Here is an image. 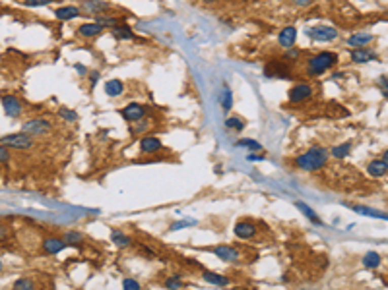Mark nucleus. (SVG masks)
Instances as JSON below:
<instances>
[{"mask_svg": "<svg viewBox=\"0 0 388 290\" xmlns=\"http://www.w3.org/2000/svg\"><path fill=\"white\" fill-rule=\"evenodd\" d=\"M266 77H291L289 66L286 62H270L264 70Z\"/></svg>", "mask_w": 388, "mask_h": 290, "instance_id": "nucleus-13", "label": "nucleus"}, {"mask_svg": "<svg viewBox=\"0 0 388 290\" xmlns=\"http://www.w3.org/2000/svg\"><path fill=\"white\" fill-rule=\"evenodd\" d=\"M51 130H53V124L47 118H31L27 122H23L22 126L23 134H27L31 138H43L47 134H51Z\"/></svg>", "mask_w": 388, "mask_h": 290, "instance_id": "nucleus-4", "label": "nucleus"}, {"mask_svg": "<svg viewBox=\"0 0 388 290\" xmlns=\"http://www.w3.org/2000/svg\"><path fill=\"white\" fill-rule=\"evenodd\" d=\"M163 286H165L167 290H181L183 286H185V280L181 279L179 275H173V277H167L165 282H163Z\"/></svg>", "mask_w": 388, "mask_h": 290, "instance_id": "nucleus-30", "label": "nucleus"}, {"mask_svg": "<svg viewBox=\"0 0 388 290\" xmlns=\"http://www.w3.org/2000/svg\"><path fill=\"white\" fill-rule=\"evenodd\" d=\"M122 91H124V84H122L121 79H109L105 84V93L109 97H119L122 95Z\"/></svg>", "mask_w": 388, "mask_h": 290, "instance_id": "nucleus-25", "label": "nucleus"}, {"mask_svg": "<svg viewBox=\"0 0 388 290\" xmlns=\"http://www.w3.org/2000/svg\"><path fill=\"white\" fill-rule=\"evenodd\" d=\"M289 103H303L312 97V87L309 84H297L289 89Z\"/></svg>", "mask_w": 388, "mask_h": 290, "instance_id": "nucleus-10", "label": "nucleus"}, {"mask_svg": "<svg viewBox=\"0 0 388 290\" xmlns=\"http://www.w3.org/2000/svg\"><path fill=\"white\" fill-rule=\"evenodd\" d=\"M101 33H103V27H101L99 23H95V22L84 23V25H80V27H78V35H80V37H86V39H91V37H99Z\"/></svg>", "mask_w": 388, "mask_h": 290, "instance_id": "nucleus-17", "label": "nucleus"}, {"mask_svg": "<svg viewBox=\"0 0 388 290\" xmlns=\"http://www.w3.org/2000/svg\"><path fill=\"white\" fill-rule=\"evenodd\" d=\"M338 64V54L330 53V51H324L314 56H310L309 62H307V74L309 75H322L324 72H328L330 68Z\"/></svg>", "mask_w": 388, "mask_h": 290, "instance_id": "nucleus-2", "label": "nucleus"}, {"mask_svg": "<svg viewBox=\"0 0 388 290\" xmlns=\"http://www.w3.org/2000/svg\"><path fill=\"white\" fill-rule=\"evenodd\" d=\"M119 22H121L119 18H115V16H105V14H103V16H97V18H95V23H99L103 29H105V27H111V29H113V27L121 25Z\"/></svg>", "mask_w": 388, "mask_h": 290, "instance_id": "nucleus-29", "label": "nucleus"}, {"mask_svg": "<svg viewBox=\"0 0 388 290\" xmlns=\"http://www.w3.org/2000/svg\"><path fill=\"white\" fill-rule=\"evenodd\" d=\"M74 68H76V72H78L80 75H86V74H88V68H86L84 64H74Z\"/></svg>", "mask_w": 388, "mask_h": 290, "instance_id": "nucleus-46", "label": "nucleus"}, {"mask_svg": "<svg viewBox=\"0 0 388 290\" xmlns=\"http://www.w3.org/2000/svg\"><path fill=\"white\" fill-rule=\"evenodd\" d=\"M246 161H251V162L264 161V157H262V155H256V153H249V157H246Z\"/></svg>", "mask_w": 388, "mask_h": 290, "instance_id": "nucleus-45", "label": "nucleus"}, {"mask_svg": "<svg viewBox=\"0 0 388 290\" xmlns=\"http://www.w3.org/2000/svg\"><path fill=\"white\" fill-rule=\"evenodd\" d=\"M107 8H109V6H107L105 2H97V0H88V4H86V12H88V14H93L95 18H97V16H103V14L107 12Z\"/></svg>", "mask_w": 388, "mask_h": 290, "instance_id": "nucleus-26", "label": "nucleus"}, {"mask_svg": "<svg viewBox=\"0 0 388 290\" xmlns=\"http://www.w3.org/2000/svg\"><path fill=\"white\" fill-rule=\"evenodd\" d=\"M295 207H297V209H299L301 213H303V215H305V217H307V219H309V221H310V223H312V225H319V226L324 225V223H322V219H321V217L316 215V213H314V211H312V209H310V207H309V205H307V203H305V201H297V203H295Z\"/></svg>", "mask_w": 388, "mask_h": 290, "instance_id": "nucleus-22", "label": "nucleus"}, {"mask_svg": "<svg viewBox=\"0 0 388 290\" xmlns=\"http://www.w3.org/2000/svg\"><path fill=\"white\" fill-rule=\"evenodd\" d=\"M111 35L117 39V41H130V39L134 37L132 29L126 27V25H117V27H113Z\"/></svg>", "mask_w": 388, "mask_h": 290, "instance_id": "nucleus-23", "label": "nucleus"}, {"mask_svg": "<svg viewBox=\"0 0 388 290\" xmlns=\"http://www.w3.org/2000/svg\"><path fill=\"white\" fill-rule=\"evenodd\" d=\"M2 269H4V263H2V259H0V273H2Z\"/></svg>", "mask_w": 388, "mask_h": 290, "instance_id": "nucleus-50", "label": "nucleus"}, {"mask_svg": "<svg viewBox=\"0 0 388 290\" xmlns=\"http://www.w3.org/2000/svg\"><path fill=\"white\" fill-rule=\"evenodd\" d=\"M235 236L241 238V240H253L256 236V226L253 223H246V221H239L235 225Z\"/></svg>", "mask_w": 388, "mask_h": 290, "instance_id": "nucleus-14", "label": "nucleus"}, {"mask_svg": "<svg viewBox=\"0 0 388 290\" xmlns=\"http://www.w3.org/2000/svg\"><path fill=\"white\" fill-rule=\"evenodd\" d=\"M0 143L6 145L8 149H16V151H29L35 145V138L23 134V132H18V134H8V136H2L0 138Z\"/></svg>", "mask_w": 388, "mask_h": 290, "instance_id": "nucleus-3", "label": "nucleus"}, {"mask_svg": "<svg viewBox=\"0 0 388 290\" xmlns=\"http://www.w3.org/2000/svg\"><path fill=\"white\" fill-rule=\"evenodd\" d=\"M12 290H35V282L31 279H27V277H22V279H18L14 282Z\"/></svg>", "mask_w": 388, "mask_h": 290, "instance_id": "nucleus-33", "label": "nucleus"}, {"mask_svg": "<svg viewBox=\"0 0 388 290\" xmlns=\"http://www.w3.org/2000/svg\"><path fill=\"white\" fill-rule=\"evenodd\" d=\"M161 147H163L161 140H159V138H154V136L142 138V141H140V149H142V153H148V155H154V153H157Z\"/></svg>", "mask_w": 388, "mask_h": 290, "instance_id": "nucleus-16", "label": "nucleus"}, {"mask_svg": "<svg viewBox=\"0 0 388 290\" xmlns=\"http://www.w3.org/2000/svg\"><path fill=\"white\" fill-rule=\"evenodd\" d=\"M326 162H328V151L324 147H312L295 159V167L305 172H316L324 169Z\"/></svg>", "mask_w": 388, "mask_h": 290, "instance_id": "nucleus-1", "label": "nucleus"}, {"mask_svg": "<svg viewBox=\"0 0 388 290\" xmlns=\"http://www.w3.org/2000/svg\"><path fill=\"white\" fill-rule=\"evenodd\" d=\"M97 79H99V72H95V70H93V72L89 74V81H91V86H95V84H97Z\"/></svg>", "mask_w": 388, "mask_h": 290, "instance_id": "nucleus-47", "label": "nucleus"}, {"mask_svg": "<svg viewBox=\"0 0 388 290\" xmlns=\"http://www.w3.org/2000/svg\"><path fill=\"white\" fill-rule=\"evenodd\" d=\"M111 240L117 247H128L132 244V238L128 234H124L121 230H111Z\"/></svg>", "mask_w": 388, "mask_h": 290, "instance_id": "nucleus-24", "label": "nucleus"}, {"mask_svg": "<svg viewBox=\"0 0 388 290\" xmlns=\"http://www.w3.org/2000/svg\"><path fill=\"white\" fill-rule=\"evenodd\" d=\"M299 56H301L299 49H293V47H291V49H288V53L284 54V60H297Z\"/></svg>", "mask_w": 388, "mask_h": 290, "instance_id": "nucleus-42", "label": "nucleus"}, {"mask_svg": "<svg viewBox=\"0 0 388 290\" xmlns=\"http://www.w3.org/2000/svg\"><path fill=\"white\" fill-rule=\"evenodd\" d=\"M58 114H60V118H62V120H66V122H76V120H78L76 110H72V108L62 107V108H60V110H58Z\"/></svg>", "mask_w": 388, "mask_h": 290, "instance_id": "nucleus-37", "label": "nucleus"}, {"mask_svg": "<svg viewBox=\"0 0 388 290\" xmlns=\"http://www.w3.org/2000/svg\"><path fill=\"white\" fill-rule=\"evenodd\" d=\"M297 4H309V0H295Z\"/></svg>", "mask_w": 388, "mask_h": 290, "instance_id": "nucleus-49", "label": "nucleus"}, {"mask_svg": "<svg viewBox=\"0 0 388 290\" xmlns=\"http://www.w3.org/2000/svg\"><path fill=\"white\" fill-rule=\"evenodd\" d=\"M211 254L216 256V258H220L222 261L225 263H235V261H239L241 259V252L237 250V247L233 246H216L211 247Z\"/></svg>", "mask_w": 388, "mask_h": 290, "instance_id": "nucleus-7", "label": "nucleus"}, {"mask_svg": "<svg viewBox=\"0 0 388 290\" xmlns=\"http://www.w3.org/2000/svg\"><path fill=\"white\" fill-rule=\"evenodd\" d=\"M351 141H344V143H340V145H334L332 147V157L336 159H345L349 153H351Z\"/></svg>", "mask_w": 388, "mask_h": 290, "instance_id": "nucleus-27", "label": "nucleus"}, {"mask_svg": "<svg viewBox=\"0 0 388 290\" xmlns=\"http://www.w3.org/2000/svg\"><path fill=\"white\" fill-rule=\"evenodd\" d=\"M373 41V35L371 33H355L351 37H347V47L351 49H361V47H367V45Z\"/></svg>", "mask_w": 388, "mask_h": 290, "instance_id": "nucleus-18", "label": "nucleus"}, {"mask_svg": "<svg viewBox=\"0 0 388 290\" xmlns=\"http://www.w3.org/2000/svg\"><path fill=\"white\" fill-rule=\"evenodd\" d=\"M351 60H354L355 64H367V62H371V60H377V53L371 51V49H365V47L354 49V51H351Z\"/></svg>", "mask_w": 388, "mask_h": 290, "instance_id": "nucleus-15", "label": "nucleus"}, {"mask_svg": "<svg viewBox=\"0 0 388 290\" xmlns=\"http://www.w3.org/2000/svg\"><path fill=\"white\" fill-rule=\"evenodd\" d=\"M388 155L384 153L382 155V159H375V161L369 162V167H367V172H369V176H373V178H382V176H386L388 172Z\"/></svg>", "mask_w": 388, "mask_h": 290, "instance_id": "nucleus-11", "label": "nucleus"}, {"mask_svg": "<svg viewBox=\"0 0 388 290\" xmlns=\"http://www.w3.org/2000/svg\"><path fill=\"white\" fill-rule=\"evenodd\" d=\"M122 290H142V284L136 279H124L122 280Z\"/></svg>", "mask_w": 388, "mask_h": 290, "instance_id": "nucleus-38", "label": "nucleus"}, {"mask_svg": "<svg viewBox=\"0 0 388 290\" xmlns=\"http://www.w3.org/2000/svg\"><path fill=\"white\" fill-rule=\"evenodd\" d=\"M312 41H334L338 37V29L328 27V25H314L307 31Z\"/></svg>", "mask_w": 388, "mask_h": 290, "instance_id": "nucleus-6", "label": "nucleus"}, {"mask_svg": "<svg viewBox=\"0 0 388 290\" xmlns=\"http://www.w3.org/2000/svg\"><path fill=\"white\" fill-rule=\"evenodd\" d=\"M380 254H377V252H367L365 254V258H363V267L365 269H377L380 267Z\"/></svg>", "mask_w": 388, "mask_h": 290, "instance_id": "nucleus-28", "label": "nucleus"}, {"mask_svg": "<svg viewBox=\"0 0 388 290\" xmlns=\"http://www.w3.org/2000/svg\"><path fill=\"white\" fill-rule=\"evenodd\" d=\"M140 252H142V256H146V258H155V254H154V250H150V247H146V246H140Z\"/></svg>", "mask_w": 388, "mask_h": 290, "instance_id": "nucleus-44", "label": "nucleus"}, {"mask_svg": "<svg viewBox=\"0 0 388 290\" xmlns=\"http://www.w3.org/2000/svg\"><path fill=\"white\" fill-rule=\"evenodd\" d=\"M150 126H152V122L148 118H142V120H138V122H134L130 132H132V134H142L146 130H150Z\"/></svg>", "mask_w": 388, "mask_h": 290, "instance_id": "nucleus-36", "label": "nucleus"}, {"mask_svg": "<svg viewBox=\"0 0 388 290\" xmlns=\"http://www.w3.org/2000/svg\"><path fill=\"white\" fill-rule=\"evenodd\" d=\"M121 114H122V118L126 120V122H132V124H134V122H138V120L146 118L148 110H146V107L138 105V103H130V105H126V107L122 108Z\"/></svg>", "mask_w": 388, "mask_h": 290, "instance_id": "nucleus-8", "label": "nucleus"}, {"mask_svg": "<svg viewBox=\"0 0 388 290\" xmlns=\"http://www.w3.org/2000/svg\"><path fill=\"white\" fill-rule=\"evenodd\" d=\"M0 103H2V108H4L6 116H10V118H18V116L22 114L23 105H22V101H20L16 95H2L0 97Z\"/></svg>", "mask_w": 388, "mask_h": 290, "instance_id": "nucleus-5", "label": "nucleus"}, {"mask_svg": "<svg viewBox=\"0 0 388 290\" xmlns=\"http://www.w3.org/2000/svg\"><path fill=\"white\" fill-rule=\"evenodd\" d=\"M222 107L225 112H229L233 107V95H231V89L225 86L223 87V93H222Z\"/></svg>", "mask_w": 388, "mask_h": 290, "instance_id": "nucleus-35", "label": "nucleus"}, {"mask_svg": "<svg viewBox=\"0 0 388 290\" xmlns=\"http://www.w3.org/2000/svg\"><path fill=\"white\" fill-rule=\"evenodd\" d=\"M64 242H66V246H80V244L84 242V234H82V232L70 230V232L64 234Z\"/></svg>", "mask_w": 388, "mask_h": 290, "instance_id": "nucleus-32", "label": "nucleus"}, {"mask_svg": "<svg viewBox=\"0 0 388 290\" xmlns=\"http://www.w3.org/2000/svg\"><path fill=\"white\" fill-rule=\"evenodd\" d=\"M64 247H66V242H64V238H60V236H47L43 240V244H41V250H43L45 256L60 254Z\"/></svg>", "mask_w": 388, "mask_h": 290, "instance_id": "nucleus-9", "label": "nucleus"}, {"mask_svg": "<svg viewBox=\"0 0 388 290\" xmlns=\"http://www.w3.org/2000/svg\"><path fill=\"white\" fill-rule=\"evenodd\" d=\"M235 145H237V147H244V149L253 151V153H260V151H262V145L256 140H239Z\"/></svg>", "mask_w": 388, "mask_h": 290, "instance_id": "nucleus-31", "label": "nucleus"}, {"mask_svg": "<svg viewBox=\"0 0 388 290\" xmlns=\"http://www.w3.org/2000/svg\"><path fill=\"white\" fill-rule=\"evenodd\" d=\"M297 41V29L293 27V25H288V27H284L279 35H277V43L281 45L284 49H291L293 45Z\"/></svg>", "mask_w": 388, "mask_h": 290, "instance_id": "nucleus-12", "label": "nucleus"}, {"mask_svg": "<svg viewBox=\"0 0 388 290\" xmlns=\"http://www.w3.org/2000/svg\"><path fill=\"white\" fill-rule=\"evenodd\" d=\"M349 209H351L354 213H357V215L371 217V219H382V221H386V213L377 211V209H371V207H365V205H349Z\"/></svg>", "mask_w": 388, "mask_h": 290, "instance_id": "nucleus-19", "label": "nucleus"}, {"mask_svg": "<svg viewBox=\"0 0 388 290\" xmlns=\"http://www.w3.org/2000/svg\"><path fill=\"white\" fill-rule=\"evenodd\" d=\"M80 16V8L78 6H60L55 10V18H58L60 22H70Z\"/></svg>", "mask_w": 388, "mask_h": 290, "instance_id": "nucleus-20", "label": "nucleus"}, {"mask_svg": "<svg viewBox=\"0 0 388 290\" xmlns=\"http://www.w3.org/2000/svg\"><path fill=\"white\" fill-rule=\"evenodd\" d=\"M10 234H12L10 226L6 225V223H0V242H6L10 238Z\"/></svg>", "mask_w": 388, "mask_h": 290, "instance_id": "nucleus-41", "label": "nucleus"}, {"mask_svg": "<svg viewBox=\"0 0 388 290\" xmlns=\"http://www.w3.org/2000/svg\"><path fill=\"white\" fill-rule=\"evenodd\" d=\"M51 2H55V0H23V6H27V8H39V6H47V4H51Z\"/></svg>", "mask_w": 388, "mask_h": 290, "instance_id": "nucleus-40", "label": "nucleus"}, {"mask_svg": "<svg viewBox=\"0 0 388 290\" xmlns=\"http://www.w3.org/2000/svg\"><path fill=\"white\" fill-rule=\"evenodd\" d=\"M225 128L231 132H241L244 128V122L237 116H229V118H225Z\"/></svg>", "mask_w": 388, "mask_h": 290, "instance_id": "nucleus-34", "label": "nucleus"}, {"mask_svg": "<svg viewBox=\"0 0 388 290\" xmlns=\"http://www.w3.org/2000/svg\"><path fill=\"white\" fill-rule=\"evenodd\" d=\"M192 225H194L192 221H179V223H175V225H171L169 230H181V228H185V226H192Z\"/></svg>", "mask_w": 388, "mask_h": 290, "instance_id": "nucleus-43", "label": "nucleus"}, {"mask_svg": "<svg viewBox=\"0 0 388 290\" xmlns=\"http://www.w3.org/2000/svg\"><path fill=\"white\" fill-rule=\"evenodd\" d=\"M380 86H382V95L386 97V75L380 77Z\"/></svg>", "mask_w": 388, "mask_h": 290, "instance_id": "nucleus-48", "label": "nucleus"}, {"mask_svg": "<svg viewBox=\"0 0 388 290\" xmlns=\"http://www.w3.org/2000/svg\"><path fill=\"white\" fill-rule=\"evenodd\" d=\"M202 279L206 280L208 284L220 286V288H223V286H227V284H229V279H227V277L218 275V273H211V271H204V273H202Z\"/></svg>", "mask_w": 388, "mask_h": 290, "instance_id": "nucleus-21", "label": "nucleus"}, {"mask_svg": "<svg viewBox=\"0 0 388 290\" xmlns=\"http://www.w3.org/2000/svg\"><path fill=\"white\" fill-rule=\"evenodd\" d=\"M10 161H12L10 149L0 143V164H10Z\"/></svg>", "mask_w": 388, "mask_h": 290, "instance_id": "nucleus-39", "label": "nucleus"}]
</instances>
